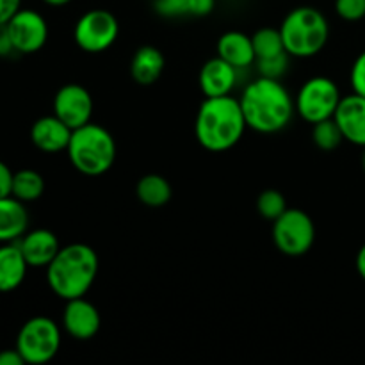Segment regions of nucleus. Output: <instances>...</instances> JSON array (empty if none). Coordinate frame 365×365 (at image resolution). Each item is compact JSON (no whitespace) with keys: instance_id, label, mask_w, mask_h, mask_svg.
Masks as SVG:
<instances>
[{"instance_id":"18","label":"nucleus","mask_w":365,"mask_h":365,"mask_svg":"<svg viewBox=\"0 0 365 365\" xmlns=\"http://www.w3.org/2000/svg\"><path fill=\"white\" fill-rule=\"evenodd\" d=\"M29 264L16 242L0 245V292H11L24 284Z\"/></svg>"},{"instance_id":"33","label":"nucleus","mask_w":365,"mask_h":365,"mask_svg":"<svg viewBox=\"0 0 365 365\" xmlns=\"http://www.w3.org/2000/svg\"><path fill=\"white\" fill-rule=\"evenodd\" d=\"M13 52H16V50H14L13 41H11V36L9 32H7V27L6 25H0V57H7Z\"/></svg>"},{"instance_id":"36","label":"nucleus","mask_w":365,"mask_h":365,"mask_svg":"<svg viewBox=\"0 0 365 365\" xmlns=\"http://www.w3.org/2000/svg\"><path fill=\"white\" fill-rule=\"evenodd\" d=\"M45 4H48V6H53V7H61V6H66V4H70L71 0H43Z\"/></svg>"},{"instance_id":"15","label":"nucleus","mask_w":365,"mask_h":365,"mask_svg":"<svg viewBox=\"0 0 365 365\" xmlns=\"http://www.w3.org/2000/svg\"><path fill=\"white\" fill-rule=\"evenodd\" d=\"M71 138V128L61 121L56 114L36 120L31 127V141L39 152L59 153L66 152Z\"/></svg>"},{"instance_id":"8","label":"nucleus","mask_w":365,"mask_h":365,"mask_svg":"<svg viewBox=\"0 0 365 365\" xmlns=\"http://www.w3.org/2000/svg\"><path fill=\"white\" fill-rule=\"evenodd\" d=\"M341 98L339 86L330 77L317 75V77H310L299 88L294 106L302 120L314 125L328 120V118H334Z\"/></svg>"},{"instance_id":"22","label":"nucleus","mask_w":365,"mask_h":365,"mask_svg":"<svg viewBox=\"0 0 365 365\" xmlns=\"http://www.w3.org/2000/svg\"><path fill=\"white\" fill-rule=\"evenodd\" d=\"M45 192V178L34 170H20L13 175L11 195L20 202L29 203L39 200Z\"/></svg>"},{"instance_id":"2","label":"nucleus","mask_w":365,"mask_h":365,"mask_svg":"<svg viewBox=\"0 0 365 365\" xmlns=\"http://www.w3.org/2000/svg\"><path fill=\"white\" fill-rule=\"evenodd\" d=\"M246 125L241 102L234 96L205 98L196 113L195 135L202 148L221 153L234 148L245 135Z\"/></svg>"},{"instance_id":"4","label":"nucleus","mask_w":365,"mask_h":365,"mask_svg":"<svg viewBox=\"0 0 365 365\" xmlns=\"http://www.w3.org/2000/svg\"><path fill=\"white\" fill-rule=\"evenodd\" d=\"M66 153L71 166L78 173L86 177H100L114 166L116 141L107 128L89 121L71 130Z\"/></svg>"},{"instance_id":"10","label":"nucleus","mask_w":365,"mask_h":365,"mask_svg":"<svg viewBox=\"0 0 365 365\" xmlns=\"http://www.w3.org/2000/svg\"><path fill=\"white\" fill-rule=\"evenodd\" d=\"M18 53H36L48 39V24L34 9H20L6 25Z\"/></svg>"},{"instance_id":"32","label":"nucleus","mask_w":365,"mask_h":365,"mask_svg":"<svg viewBox=\"0 0 365 365\" xmlns=\"http://www.w3.org/2000/svg\"><path fill=\"white\" fill-rule=\"evenodd\" d=\"M13 171L9 170L6 163L0 160V198L4 196H11V189H13Z\"/></svg>"},{"instance_id":"13","label":"nucleus","mask_w":365,"mask_h":365,"mask_svg":"<svg viewBox=\"0 0 365 365\" xmlns=\"http://www.w3.org/2000/svg\"><path fill=\"white\" fill-rule=\"evenodd\" d=\"M335 123L341 128L344 141L365 148V96H342L334 114Z\"/></svg>"},{"instance_id":"23","label":"nucleus","mask_w":365,"mask_h":365,"mask_svg":"<svg viewBox=\"0 0 365 365\" xmlns=\"http://www.w3.org/2000/svg\"><path fill=\"white\" fill-rule=\"evenodd\" d=\"M253 48H255L257 59H267V57L280 56L285 52L284 39H282L280 29L262 27L252 36Z\"/></svg>"},{"instance_id":"35","label":"nucleus","mask_w":365,"mask_h":365,"mask_svg":"<svg viewBox=\"0 0 365 365\" xmlns=\"http://www.w3.org/2000/svg\"><path fill=\"white\" fill-rule=\"evenodd\" d=\"M355 266H356V271H359L360 278L365 282V245L359 250V253H356Z\"/></svg>"},{"instance_id":"30","label":"nucleus","mask_w":365,"mask_h":365,"mask_svg":"<svg viewBox=\"0 0 365 365\" xmlns=\"http://www.w3.org/2000/svg\"><path fill=\"white\" fill-rule=\"evenodd\" d=\"M21 9V0H0V25L9 24L11 18Z\"/></svg>"},{"instance_id":"21","label":"nucleus","mask_w":365,"mask_h":365,"mask_svg":"<svg viewBox=\"0 0 365 365\" xmlns=\"http://www.w3.org/2000/svg\"><path fill=\"white\" fill-rule=\"evenodd\" d=\"M171 195H173V189H171L170 182L160 175H145L135 184V196L143 205L150 207V209L164 207L171 200Z\"/></svg>"},{"instance_id":"34","label":"nucleus","mask_w":365,"mask_h":365,"mask_svg":"<svg viewBox=\"0 0 365 365\" xmlns=\"http://www.w3.org/2000/svg\"><path fill=\"white\" fill-rule=\"evenodd\" d=\"M25 360L16 348L0 351V365H24Z\"/></svg>"},{"instance_id":"9","label":"nucleus","mask_w":365,"mask_h":365,"mask_svg":"<svg viewBox=\"0 0 365 365\" xmlns=\"http://www.w3.org/2000/svg\"><path fill=\"white\" fill-rule=\"evenodd\" d=\"M120 24L107 9H91L82 14L73 29L75 43L88 53L106 52L116 43Z\"/></svg>"},{"instance_id":"28","label":"nucleus","mask_w":365,"mask_h":365,"mask_svg":"<svg viewBox=\"0 0 365 365\" xmlns=\"http://www.w3.org/2000/svg\"><path fill=\"white\" fill-rule=\"evenodd\" d=\"M153 7L164 18L189 16V0H153Z\"/></svg>"},{"instance_id":"20","label":"nucleus","mask_w":365,"mask_h":365,"mask_svg":"<svg viewBox=\"0 0 365 365\" xmlns=\"http://www.w3.org/2000/svg\"><path fill=\"white\" fill-rule=\"evenodd\" d=\"M166 59L163 52L152 45L139 46L130 63V75L139 86H152L163 75Z\"/></svg>"},{"instance_id":"3","label":"nucleus","mask_w":365,"mask_h":365,"mask_svg":"<svg viewBox=\"0 0 365 365\" xmlns=\"http://www.w3.org/2000/svg\"><path fill=\"white\" fill-rule=\"evenodd\" d=\"M98 266V255L91 246L82 242L63 246L46 266V284L64 302L82 298L95 284Z\"/></svg>"},{"instance_id":"25","label":"nucleus","mask_w":365,"mask_h":365,"mask_svg":"<svg viewBox=\"0 0 365 365\" xmlns=\"http://www.w3.org/2000/svg\"><path fill=\"white\" fill-rule=\"evenodd\" d=\"M257 210L267 221H274L287 210L285 196L277 189H266L257 198Z\"/></svg>"},{"instance_id":"6","label":"nucleus","mask_w":365,"mask_h":365,"mask_svg":"<svg viewBox=\"0 0 365 365\" xmlns=\"http://www.w3.org/2000/svg\"><path fill=\"white\" fill-rule=\"evenodd\" d=\"M61 328L46 316H36L25 321L16 335L14 348L24 356L25 364L41 365L50 362L59 353Z\"/></svg>"},{"instance_id":"31","label":"nucleus","mask_w":365,"mask_h":365,"mask_svg":"<svg viewBox=\"0 0 365 365\" xmlns=\"http://www.w3.org/2000/svg\"><path fill=\"white\" fill-rule=\"evenodd\" d=\"M216 0H189V16H207L214 11Z\"/></svg>"},{"instance_id":"16","label":"nucleus","mask_w":365,"mask_h":365,"mask_svg":"<svg viewBox=\"0 0 365 365\" xmlns=\"http://www.w3.org/2000/svg\"><path fill=\"white\" fill-rule=\"evenodd\" d=\"M18 246H20L29 267H45V269L61 250L57 235L46 228L25 232L18 241Z\"/></svg>"},{"instance_id":"19","label":"nucleus","mask_w":365,"mask_h":365,"mask_svg":"<svg viewBox=\"0 0 365 365\" xmlns=\"http://www.w3.org/2000/svg\"><path fill=\"white\" fill-rule=\"evenodd\" d=\"M29 212L24 202L11 196L0 198V245L20 241L27 232Z\"/></svg>"},{"instance_id":"29","label":"nucleus","mask_w":365,"mask_h":365,"mask_svg":"<svg viewBox=\"0 0 365 365\" xmlns=\"http://www.w3.org/2000/svg\"><path fill=\"white\" fill-rule=\"evenodd\" d=\"M349 82H351L353 93L365 96V50L355 59L349 73Z\"/></svg>"},{"instance_id":"11","label":"nucleus","mask_w":365,"mask_h":365,"mask_svg":"<svg viewBox=\"0 0 365 365\" xmlns=\"http://www.w3.org/2000/svg\"><path fill=\"white\" fill-rule=\"evenodd\" d=\"M53 114L71 130L89 123L93 116V98L81 84H66L53 96Z\"/></svg>"},{"instance_id":"7","label":"nucleus","mask_w":365,"mask_h":365,"mask_svg":"<svg viewBox=\"0 0 365 365\" xmlns=\"http://www.w3.org/2000/svg\"><path fill=\"white\" fill-rule=\"evenodd\" d=\"M273 242L287 257H302L316 242V225L302 209H289L273 221Z\"/></svg>"},{"instance_id":"1","label":"nucleus","mask_w":365,"mask_h":365,"mask_svg":"<svg viewBox=\"0 0 365 365\" xmlns=\"http://www.w3.org/2000/svg\"><path fill=\"white\" fill-rule=\"evenodd\" d=\"M241 109L248 128L259 134H277L291 123L294 100L280 78L259 77L242 91Z\"/></svg>"},{"instance_id":"27","label":"nucleus","mask_w":365,"mask_h":365,"mask_svg":"<svg viewBox=\"0 0 365 365\" xmlns=\"http://www.w3.org/2000/svg\"><path fill=\"white\" fill-rule=\"evenodd\" d=\"M335 13L346 21L364 20L365 0H335Z\"/></svg>"},{"instance_id":"12","label":"nucleus","mask_w":365,"mask_h":365,"mask_svg":"<svg viewBox=\"0 0 365 365\" xmlns=\"http://www.w3.org/2000/svg\"><path fill=\"white\" fill-rule=\"evenodd\" d=\"M102 317L91 302L82 298L68 299L63 310V328L75 341H89L98 334Z\"/></svg>"},{"instance_id":"14","label":"nucleus","mask_w":365,"mask_h":365,"mask_svg":"<svg viewBox=\"0 0 365 365\" xmlns=\"http://www.w3.org/2000/svg\"><path fill=\"white\" fill-rule=\"evenodd\" d=\"M237 68L220 56L207 61L198 73V84L205 98L230 95L237 84Z\"/></svg>"},{"instance_id":"5","label":"nucleus","mask_w":365,"mask_h":365,"mask_svg":"<svg viewBox=\"0 0 365 365\" xmlns=\"http://www.w3.org/2000/svg\"><path fill=\"white\" fill-rule=\"evenodd\" d=\"M285 52L291 57L309 59L327 46L330 38V24L317 7H294L280 25Z\"/></svg>"},{"instance_id":"17","label":"nucleus","mask_w":365,"mask_h":365,"mask_svg":"<svg viewBox=\"0 0 365 365\" xmlns=\"http://www.w3.org/2000/svg\"><path fill=\"white\" fill-rule=\"evenodd\" d=\"M216 48L217 56L237 70H245V68H250L253 63H257L252 36L241 31H228L221 34Z\"/></svg>"},{"instance_id":"26","label":"nucleus","mask_w":365,"mask_h":365,"mask_svg":"<svg viewBox=\"0 0 365 365\" xmlns=\"http://www.w3.org/2000/svg\"><path fill=\"white\" fill-rule=\"evenodd\" d=\"M289 53L284 52L280 56L267 57V59H257V70L260 77L269 78H282L289 68Z\"/></svg>"},{"instance_id":"24","label":"nucleus","mask_w":365,"mask_h":365,"mask_svg":"<svg viewBox=\"0 0 365 365\" xmlns=\"http://www.w3.org/2000/svg\"><path fill=\"white\" fill-rule=\"evenodd\" d=\"M312 141L323 152H334L344 141V135H342L341 128L335 123L334 118H328V120L319 121V123H314Z\"/></svg>"},{"instance_id":"37","label":"nucleus","mask_w":365,"mask_h":365,"mask_svg":"<svg viewBox=\"0 0 365 365\" xmlns=\"http://www.w3.org/2000/svg\"><path fill=\"white\" fill-rule=\"evenodd\" d=\"M362 168H364V171H365V148H364V155H362Z\"/></svg>"}]
</instances>
